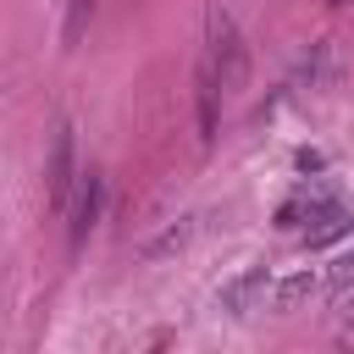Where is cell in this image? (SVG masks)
<instances>
[{
	"label": "cell",
	"instance_id": "cell-7",
	"mask_svg": "<svg viewBox=\"0 0 354 354\" xmlns=\"http://www.w3.org/2000/svg\"><path fill=\"white\" fill-rule=\"evenodd\" d=\"M315 288H321V277H315V271H299V277H288V282H277V288H271V304H277V310H293V304H299V299H310Z\"/></svg>",
	"mask_w": 354,
	"mask_h": 354
},
{
	"label": "cell",
	"instance_id": "cell-9",
	"mask_svg": "<svg viewBox=\"0 0 354 354\" xmlns=\"http://www.w3.org/2000/svg\"><path fill=\"white\" fill-rule=\"evenodd\" d=\"M88 11H94V0H66V44H77V39H83Z\"/></svg>",
	"mask_w": 354,
	"mask_h": 354
},
{
	"label": "cell",
	"instance_id": "cell-6",
	"mask_svg": "<svg viewBox=\"0 0 354 354\" xmlns=\"http://www.w3.org/2000/svg\"><path fill=\"white\" fill-rule=\"evenodd\" d=\"M194 88H199V138L210 144V138H216V94H221V83H216L210 66H199V83H194Z\"/></svg>",
	"mask_w": 354,
	"mask_h": 354
},
{
	"label": "cell",
	"instance_id": "cell-3",
	"mask_svg": "<svg viewBox=\"0 0 354 354\" xmlns=\"http://www.w3.org/2000/svg\"><path fill=\"white\" fill-rule=\"evenodd\" d=\"M266 299H271V271H266V266H249V271H238L232 282H221L216 310H227V315H254V310H266Z\"/></svg>",
	"mask_w": 354,
	"mask_h": 354
},
{
	"label": "cell",
	"instance_id": "cell-10",
	"mask_svg": "<svg viewBox=\"0 0 354 354\" xmlns=\"http://www.w3.org/2000/svg\"><path fill=\"white\" fill-rule=\"evenodd\" d=\"M332 282H354V249H348V254H337V266H332Z\"/></svg>",
	"mask_w": 354,
	"mask_h": 354
},
{
	"label": "cell",
	"instance_id": "cell-4",
	"mask_svg": "<svg viewBox=\"0 0 354 354\" xmlns=\"http://www.w3.org/2000/svg\"><path fill=\"white\" fill-rule=\"evenodd\" d=\"M100 199H105V177H100V171H83V177H77V194H72V205H66V243H72V249H83L88 227L100 221Z\"/></svg>",
	"mask_w": 354,
	"mask_h": 354
},
{
	"label": "cell",
	"instance_id": "cell-8",
	"mask_svg": "<svg viewBox=\"0 0 354 354\" xmlns=\"http://www.w3.org/2000/svg\"><path fill=\"white\" fill-rule=\"evenodd\" d=\"M188 238H194V221H171L160 238H149V243H144V254H149V260H166V254H177Z\"/></svg>",
	"mask_w": 354,
	"mask_h": 354
},
{
	"label": "cell",
	"instance_id": "cell-1",
	"mask_svg": "<svg viewBox=\"0 0 354 354\" xmlns=\"http://www.w3.org/2000/svg\"><path fill=\"white\" fill-rule=\"evenodd\" d=\"M205 66L216 72L221 94H238L249 83V50H243V33L227 11H210V50H205Z\"/></svg>",
	"mask_w": 354,
	"mask_h": 354
},
{
	"label": "cell",
	"instance_id": "cell-2",
	"mask_svg": "<svg viewBox=\"0 0 354 354\" xmlns=\"http://www.w3.org/2000/svg\"><path fill=\"white\" fill-rule=\"evenodd\" d=\"M77 177H83V171L72 166V122H55V133H50V166H44V183H50V205H55V210L72 205Z\"/></svg>",
	"mask_w": 354,
	"mask_h": 354
},
{
	"label": "cell",
	"instance_id": "cell-5",
	"mask_svg": "<svg viewBox=\"0 0 354 354\" xmlns=\"http://www.w3.org/2000/svg\"><path fill=\"white\" fill-rule=\"evenodd\" d=\"M315 221H321V227H310V232H304V243H310V249H326L332 238H343V232H354V216H348L343 205H326V210H321Z\"/></svg>",
	"mask_w": 354,
	"mask_h": 354
}]
</instances>
